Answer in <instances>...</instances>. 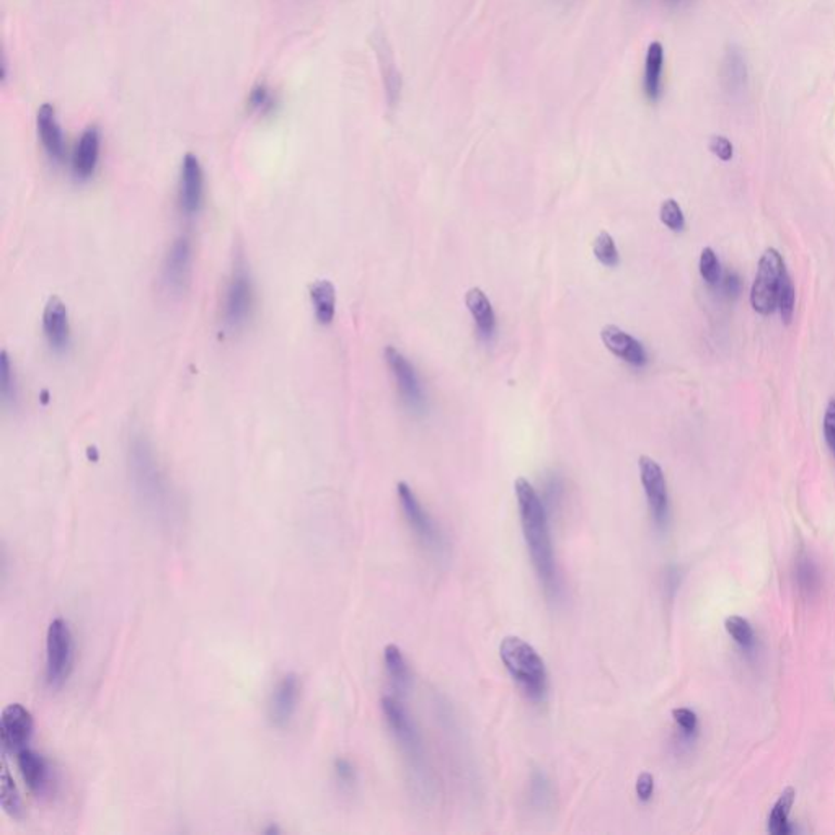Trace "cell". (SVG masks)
Wrapping results in <instances>:
<instances>
[{
	"mask_svg": "<svg viewBox=\"0 0 835 835\" xmlns=\"http://www.w3.org/2000/svg\"><path fill=\"white\" fill-rule=\"evenodd\" d=\"M0 393L4 405H15L18 397V385H16L15 367L4 351L0 356Z\"/></svg>",
	"mask_w": 835,
	"mask_h": 835,
	"instance_id": "27",
	"label": "cell"
},
{
	"mask_svg": "<svg viewBox=\"0 0 835 835\" xmlns=\"http://www.w3.org/2000/svg\"><path fill=\"white\" fill-rule=\"evenodd\" d=\"M383 356L397 383L403 402L413 410H422L424 405V397H422V383L414 373L413 364H410V361L393 346H387L383 351Z\"/></svg>",
	"mask_w": 835,
	"mask_h": 835,
	"instance_id": "14",
	"label": "cell"
},
{
	"mask_svg": "<svg viewBox=\"0 0 835 835\" xmlns=\"http://www.w3.org/2000/svg\"><path fill=\"white\" fill-rule=\"evenodd\" d=\"M16 765L20 775L24 779L26 787L30 788L33 795L43 798L48 795L53 790V769L49 764L48 759L36 752L35 749L25 748L16 752Z\"/></svg>",
	"mask_w": 835,
	"mask_h": 835,
	"instance_id": "15",
	"label": "cell"
},
{
	"mask_svg": "<svg viewBox=\"0 0 835 835\" xmlns=\"http://www.w3.org/2000/svg\"><path fill=\"white\" fill-rule=\"evenodd\" d=\"M592 250H594V255H596L597 260L607 268H615L621 263L617 245L613 242L612 235L607 234V232H601L597 235Z\"/></svg>",
	"mask_w": 835,
	"mask_h": 835,
	"instance_id": "29",
	"label": "cell"
},
{
	"mask_svg": "<svg viewBox=\"0 0 835 835\" xmlns=\"http://www.w3.org/2000/svg\"><path fill=\"white\" fill-rule=\"evenodd\" d=\"M385 87H387L390 104H395L400 96V90H402V79H400V74L395 71V67H390L389 72L385 74Z\"/></svg>",
	"mask_w": 835,
	"mask_h": 835,
	"instance_id": "41",
	"label": "cell"
},
{
	"mask_svg": "<svg viewBox=\"0 0 835 835\" xmlns=\"http://www.w3.org/2000/svg\"><path fill=\"white\" fill-rule=\"evenodd\" d=\"M255 307V287L244 256H237L224 295L223 325L225 332L237 333L247 326Z\"/></svg>",
	"mask_w": 835,
	"mask_h": 835,
	"instance_id": "4",
	"label": "cell"
},
{
	"mask_svg": "<svg viewBox=\"0 0 835 835\" xmlns=\"http://www.w3.org/2000/svg\"><path fill=\"white\" fill-rule=\"evenodd\" d=\"M795 790L788 787L783 790L780 795L777 803L771 808L770 816H769V832L773 835H787L790 832L788 828V816L791 811V806L795 803Z\"/></svg>",
	"mask_w": 835,
	"mask_h": 835,
	"instance_id": "25",
	"label": "cell"
},
{
	"mask_svg": "<svg viewBox=\"0 0 835 835\" xmlns=\"http://www.w3.org/2000/svg\"><path fill=\"white\" fill-rule=\"evenodd\" d=\"M724 82L731 92H740L748 79L746 63L738 51H730L724 59Z\"/></svg>",
	"mask_w": 835,
	"mask_h": 835,
	"instance_id": "26",
	"label": "cell"
},
{
	"mask_svg": "<svg viewBox=\"0 0 835 835\" xmlns=\"http://www.w3.org/2000/svg\"><path fill=\"white\" fill-rule=\"evenodd\" d=\"M383 711L390 731L397 741L402 752L405 754L408 764L418 775H424L426 759H424L422 736L416 730L413 720L408 715L406 708L398 699L387 695L383 699Z\"/></svg>",
	"mask_w": 835,
	"mask_h": 835,
	"instance_id": "6",
	"label": "cell"
},
{
	"mask_svg": "<svg viewBox=\"0 0 835 835\" xmlns=\"http://www.w3.org/2000/svg\"><path fill=\"white\" fill-rule=\"evenodd\" d=\"M383 662H385V669L389 672L393 689L398 693L408 692L410 684H412L410 668H408L405 658H403V652L398 648L397 644H387L385 646Z\"/></svg>",
	"mask_w": 835,
	"mask_h": 835,
	"instance_id": "24",
	"label": "cell"
},
{
	"mask_svg": "<svg viewBox=\"0 0 835 835\" xmlns=\"http://www.w3.org/2000/svg\"><path fill=\"white\" fill-rule=\"evenodd\" d=\"M35 731V721L30 710L20 703H12L2 710L0 716V742L8 752H18L28 748Z\"/></svg>",
	"mask_w": 835,
	"mask_h": 835,
	"instance_id": "11",
	"label": "cell"
},
{
	"mask_svg": "<svg viewBox=\"0 0 835 835\" xmlns=\"http://www.w3.org/2000/svg\"><path fill=\"white\" fill-rule=\"evenodd\" d=\"M787 271L783 258L775 248H767L760 256L756 279L751 287L752 309L760 315H770L777 311L780 281Z\"/></svg>",
	"mask_w": 835,
	"mask_h": 835,
	"instance_id": "7",
	"label": "cell"
},
{
	"mask_svg": "<svg viewBox=\"0 0 835 835\" xmlns=\"http://www.w3.org/2000/svg\"><path fill=\"white\" fill-rule=\"evenodd\" d=\"M43 332L51 350L63 353L71 343V323L65 303L59 297H51L43 312Z\"/></svg>",
	"mask_w": 835,
	"mask_h": 835,
	"instance_id": "16",
	"label": "cell"
},
{
	"mask_svg": "<svg viewBox=\"0 0 835 835\" xmlns=\"http://www.w3.org/2000/svg\"><path fill=\"white\" fill-rule=\"evenodd\" d=\"M638 467H640V478H641L644 494L648 498L652 519L660 529H664L669 521L668 483H666L664 472L661 469L660 463L652 461L648 455L640 457Z\"/></svg>",
	"mask_w": 835,
	"mask_h": 835,
	"instance_id": "9",
	"label": "cell"
},
{
	"mask_svg": "<svg viewBox=\"0 0 835 835\" xmlns=\"http://www.w3.org/2000/svg\"><path fill=\"white\" fill-rule=\"evenodd\" d=\"M465 303H467V309L472 313L480 334L485 340L492 338L496 332V315H494L493 305L486 297L485 293L480 287H472L465 294Z\"/></svg>",
	"mask_w": 835,
	"mask_h": 835,
	"instance_id": "20",
	"label": "cell"
},
{
	"mask_svg": "<svg viewBox=\"0 0 835 835\" xmlns=\"http://www.w3.org/2000/svg\"><path fill=\"white\" fill-rule=\"evenodd\" d=\"M100 157V131L96 126H88L80 135L72 157V172L79 180H88L95 174Z\"/></svg>",
	"mask_w": 835,
	"mask_h": 835,
	"instance_id": "19",
	"label": "cell"
},
{
	"mask_svg": "<svg viewBox=\"0 0 835 835\" xmlns=\"http://www.w3.org/2000/svg\"><path fill=\"white\" fill-rule=\"evenodd\" d=\"M397 494L406 521H408L410 527L413 529L416 537L426 547H430L431 550L442 552L444 550V537H442L438 525L434 522V519L426 511L422 510V502H418L413 490L405 482H400L397 485Z\"/></svg>",
	"mask_w": 835,
	"mask_h": 835,
	"instance_id": "8",
	"label": "cell"
},
{
	"mask_svg": "<svg viewBox=\"0 0 835 835\" xmlns=\"http://www.w3.org/2000/svg\"><path fill=\"white\" fill-rule=\"evenodd\" d=\"M672 716L676 720V723L679 724V728L682 730L685 736H693L695 731H697V715L693 713L692 710L689 708H676L672 711Z\"/></svg>",
	"mask_w": 835,
	"mask_h": 835,
	"instance_id": "35",
	"label": "cell"
},
{
	"mask_svg": "<svg viewBox=\"0 0 835 835\" xmlns=\"http://www.w3.org/2000/svg\"><path fill=\"white\" fill-rule=\"evenodd\" d=\"M301 691H303L301 679L294 672H289L279 679L278 684L271 693L270 707H268L270 721L274 728L284 730L291 724L297 707H299Z\"/></svg>",
	"mask_w": 835,
	"mask_h": 835,
	"instance_id": "12",
	"label": "cell"
},
{
	"mask_svg": "<svg viewBox=\"0 0 835 835\" xmlns=\"http://www.w3.org/2000/svg\"><path fill=\"white\" fill-rule=\"evenodd\" d=\"M248 104H250L252 110L266 114V113H270L274 108V98H273L270 90L264 84H258L250 92Z\"/></svg>",
	"mask_w": 835,
	"mask_h": 835,
	"instance_id": "33",
	"label": "cell"
},
{
	"mask_svg": "<svg viewBox=\"0 0 835 835\" xmlns=\"http://www.w3.org/2000/svg\"><path fill=\"white\" fill-rule=\"evenodd\" d=\"M204 201V174L199 159L188 152L182 162L180 184H178V203L186 217L198 214Z\"/></svg>",
	"mask_w": 835,
	"mask_h": 835,
	"instance_id": "13",
	"label": "cell"
},
{
	"mask_svg": "<svg viewBox=\"0 0 835 835\" xmlns=\"http://www.w3.org/2000/svg\"><path fill=\"white\" fill-rule=\"evenodd\" d=\"M661 223L672 232H682L685 227V217L676 199H666L660 209Z\"/></svg>",
	"mask_w": 835,
	"mask_h": 835,
	"instance_id": "32",
	"label": "cell"
},
{
	"mask_svg": "<svg viewBox=\"0 0 835 835\" xmlns=\"http://www.w3.org/2000/svg\"><path fill=\"white\" fill-rule=\"evenodd\" d=\"M671 2H679V0H671Z\"/></svg>",
	"mask_w": 835,
	"mask_h": 835,
	"instance_id": "42",
	"label": "cell"
},
{
	"mask_svg": "<svg viewBox=\"0 0 835 835\" xmlns=\"http://www.w3.org/2000/svg\"><path fill=\"white\" fill-rule=\"evenodd\" d=\"M795 301V284L791 281V276L788 274V271H785L783 276H781V281H780L779 297H777V309H779L780 315H781V320H783L785 325H790L791 320H793Z\"/></svg>",
	"mask_w": 835,
	"mask_h": 835,
	"instance_id": "28",
	"label": "cell"
},
{
	"mask_svg": "<svg viewBox=\"0 0 835 835\" xmlns=\"http://www.w3.org/2000/svg\"><path fill=\"white\" fill-rule=\"evenodd\" d=\"M334 773H336L338 781H342V785H346V787L354 785L356 781V770L348 759H336Z\"/></svg>",
	"mask_w": 835,
	"mask_h": 835,
	"instance_id": "38",
	"label": "cell"
},
{
	"mask_svg": "<svg viewBox=\"0 0 835 835\" xmlns=\"http://www.w3.org/2000/svg\"><path fill=\"white\" fill-rule=\"evenodd\" d=\"M311 303L320 325H330L336 313V289L328 279L312 284Z\"/></svg>",
	"mask_w": 835,
	"mask_h": 835,
	"instance_id": "22",
	"label": "cell"
},
{
	"mask_svg": "<svg viewBox=\"0 0 835 835\" xmlns=\"http://www.w3.org/2000/svg\"><path fill=\"white\" fill-rule=\"evenodd\" d=\"M652 791H654V779H652L651 773L648 771H643L640 773V777L637 780V795L638 800L641 803H646L651 800Z\"/></svg>",
	"mask_w": 835,
	"mask_h": 835,
	"instance_id": "40",
	"label": "cell"
},
{
	"mask_svg": "<svg viewBox=\"0 0 835 835\" xmlns=\"http://www.w3.org/2000/svg\"><path fill=\"white\" fill-rule=\"evenodd\" d=\"M517 506L521 514V524L524 531L525 545L532 558V565L537 576L543 584L545 592L557 597L560 592L557 563L553 545L550 539L549 517L539 493L525 478H517L514 482Z\"/></svg>",
	"mask_w": 835,
	"mask_h": 835,
	"instance_id": "2",
	"label": "cell"
},
{
	"mask_svg": "<svg viewBox=\"0 0 835 835\" xmlns=\"http://www.w3.org/2000/svg\"><path fill=\"white\" fill-rule=\"evenodd\" d=\"M532 800L537 804H545L550 800V785L543 773H535L532 779Z\"/></svg>",
	"mask_w": 835,
	"mask_h": 835,
	"instance_id": "39",
	"label": "cell"
},
{
	"mask_svg": "<svg viewBox=\"0 0 835 835\" xmlns=\"http://www.w3.org/2000/svg\"><path fill=\"white\" fill-rule=\"evenodd\" d=\"M75 646L71 627L65 619H55L46 633V684L59 691L69 681L74 669Z\"/></svg>",
	"mask_w": 835,
	"mask_h": 835,
	"instance_id": "5",
	"label": "cell"
},
{
	"mask_svg": "<svg viewBox=\"0 0 835 835\" xmlns=\"http://www.w3.org/2000/svg\"><path fill=\"white\" fill-rule=\"evenodd\" d=\"M798 580H800L801 589L808 591L810 594H811V591L818 589V574H816V570L812 566L811 560L804 558L798 563Z\"/></svg>",
	"mask_w": 835,
	"mask_h": 835,
	"instance_id": "34",
	"label": "cell"
},
{
	"mask_svg": "<svg viewBox=\"0 0 835 835\" xmlns=\"http://www.w3.org/2000/svg\"><path fill=\"white\" fill-rule=\"evenodd\" d=\"M502 662L527 699L543 701L547 693V671L543 660L531 644L519 637H506L500 646Z\"/></svg>",
	"mask_w": 835,
	"mask_h": 835,
	"instance_id": "3",
	"label": "cell"
},
{
	"mask_svg": "<svg viewBox=\"0 0 835 835\" xmlns=\"http://www.w3.org/2000/svg\"><path fill=\"white\" fill-rule=\"evenodd\" d=\"M662 65H664V49L660 41H654L650 45L648 53H646L643 79L644 95L648 96V100L652 104L660 100Z\"/></svg>",
	"mask_w": 835,
	"mask_h": 835,
	"instance_id": "21",
	"label": "cell"
},
{
	"mask_svg": "<svg viewBox=\"0 0 835 835\" xmlns=\"http://www.w3.org/2000/svg\"><path fill=\"white\" fill-rule=\"evenodd\" d=\"M193 247L188 237H178L168 250L162 268V281L170 294H184L192 279Z\"/></svg>",
	"mask_w": 835,
	"mask_h": 835,
	"instance_id": "10",
	"label": "cell"
},
{
	"mask_svg": "<svg viewBox=\"0 0 835 835\" xmlns=\"http://www.w3.org/2000/svg\"><path fill=\"white\" fill-rule=\"evenodd\" d=\"M128 467L135 500L147 516L159 524H172L176 517V496L149 439L133 432L128 444Z\"/></svg>",
	"mask_w": 835,
	"mask_h": 835,
	"instance_id": "1",
	"label": "cell"
},
{
	"mask_svg": "<svg viewBox=\"0 0 835 835\" xmlns=\"http://www.w3.org/2000/svg\"><path fill=\"white\" fill-rule=\"evenodd\" d=\"M822 428H824V438H826L828 447L835 457V398L829 400L828 406H826Z\"/></svg>",
	"mask_w": 835,
	"mask_h": 835,
	"instance_id": "37",
	"label": "cell"
},
{
	"mask_svg": "<svg viewBox=\"0 0 835 835\" xmlns=\"http://www.w3.org/2000/svg\"><path fill=\"white\" fill-rule=\"evenodd\" d=\"M601 338L605 348L611 351L613 356L625 361L630 366L643 367L648 363V354L643 344L619 326H604L601 332Z\"/></svg>",
	"mask_w": 835,
	"mask_h": 835,
	"instance_id": "17",
	"label": "cell"
},
{
	"mask_svg": "<svg viewBox=\"0 0 835 835\" xmlns=\"http://www.w3.org/2000/svg\"><path fill=\"white\" fill-rule=\"evenodd\" d=\"M0 804H2V810L12 820H20L24 818V800L15 785V780L8 770L5 759H2V770H0Z\"/></svg>",
	"mask_w": 835,
	"mask_h": 835,
	"instance_id": "23",
	"label": "cell"
},
{
	"mask_svg": "<svg viewBox=\"0 0 835 835\" xmlns=\"http://www.w3.org/2000/svg\"><path fill=\"white\" fill-rule=\"evenodd\" d=\"M710 151L713 155H716L718 159L723 160V162H730L734 155V147H732L731 141L724 135H713L710 139V144H708Z\"/></svg>",
	"mask_w": 835,
	"mask_h": 835,
	"instance_id": "36",
	"label": "cell"
},
{
	"mask_svg": "<svg viewBox=\"0 0 835 835\" xmlns=\"http://www.w3.org/2000/svg\"><path fill=\"white\" fill-rule=\"evenodd\" d=\"M724 627H726V631L731 635L732 640L744 650H751L754 646V630L746 619H742L740 615H731L724 621Z\"/></svg>",
	"mask_w": 835,
	"mask_h": 835,
	"instance_id": "30",
	"label": "cell"
},
{
	"mask_svg": "<svg viewBox=\"0 0 835 835\" xmlns=\"http://www.w3.org/2000/svg\"><path fill=\"white\" fill-rule=\"evenodd\" d=\"M699 268H701V278L710 286H716L721 281V264L713 248L707 247L701 250Z\"/></svg>",
	"mask_w": 835,
	"mask_h": 835,
	"instance_id": "31",
	"label": "cell"
},
{
	"mask_svg": "<svg viewBox=\"0 0 835 835\" xmlns=\"http://www.w3.org/2000/svg\"><path fill=\"white\" fill-rule=\"evenodd\" d=\"M36 128L49 159L53 162H63L65 155V135L57 123L56 110L53 104H41L36 116Z\"/></svg>",
	"mask_w": 835,
	"mask_h": 835,
	"instance_id": "18",
	"label": "cell"
}]
</instances>
